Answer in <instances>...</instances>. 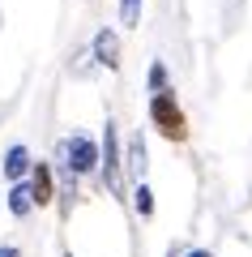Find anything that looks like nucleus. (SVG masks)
Masks as SVG:
<instances>
[{"label":"nucleus","instance_id":"f257e3e1","mask_svg":"<svg viewBox=\"0 0 252 257\" xmlns=\"http://www.w3.org/2000/svg\"><path fill=\"white\" fill-rule=\"evenodd\" d=\"M150 120L167 142H184L188 138V120H184V107L175 103V90H158L150 94Z\"/></svg>","mask_w":252,"mask_h":257},{"label":"nucleus","instance_id":"f03ea898","mask_svg":"<svg viewBox=\"0 0 252 257\" xmlns=\"http://www.w3.org/2000/svg\"><path fill=\"white\" fill-rule=\"evenodd\" d=\"M99 163H103V180L111 193H124V163H120V133L116 124H103V146H99Z\"/></svg>","mask_w":252,"mask_h":257},{"label":"nucleus","instance_id":"7ed1b4c3","mask_svg":"<svg viewBox=\"0 0 252 257\" xmlns=\"http://www.w3.org/2000/svg\"><path fill=\"white\" fill-rule=\"evenodd\" d=\"M60 159H64V167H69L73 176H90L94 167H99V146L77 133V138H64L60 142Z\"/></svg>","mask_w":252,"mask_h":257},{"label":"nucleus","instance_id":"20e7f679","mask_svg":"<svg viewBox=\"0 0 252 257\" xmlns=\"http://www.w3.org/2000/svg\"><path fill=\"white\" fill-rule=\"evenodd\" d=\"M30 202L35 206H52L56 202V184H52V167L47 163H30Z\"/></svg>","mask_w":252,"mask_h":257},{"label":"nucleus","instance_id":"39448f33","mask_svg":"<svg viewBox=\"0 0 252 257\" xmlns=\"http://www.w3.org/2000/svg\"><path fill=\"white\" fill-rule=\"evenodd\" d=\"M94 60L107 64V69H120V39H116V30H99V35H94Z\"/></svg>","mask_w":252,"mask_h":257},{"label":"nucleus","instance_id":"423d86ee","mask_svg":"<svg viewBox=\"0 0 252 257\" xmlns=\"http://www.w3.org/2000/svg\"><path fill=\"white\" fill-rule=\"evenodd\" d=\"M26 172H30V150L26 146H9L5 150V176H9L13 184H22Z\"/></svg>","mask_w":252,"mask_h":257},{"label":"nucleus","instance_id":"0eeeda50","mask_svg":"<svg viewBox=\"0 0 252 257\" xmlns=\"http://www.w3.org/2000/svg\"><path fill=\"white\" fill-rule=\"evenodd\" d=\"M9 210L18 214V219H26V214L35 210V202H30V189H26V184H13V189H9Z\"/></svg>","mask_w":252,"mask_h":257},{"label":"nucleus","instance_id":"6e6552de","mask_svg":"<svg viewBox=\"0 0 252 257\" xmlns=\"http://www.w3.org/2000/svg\"><path fill=\"white\" fill-rule=\"evenodd\" d=\"M128 172H133L137 180L145 176V142H141V138H133V142H128Z\"/></svg>","mask_w":252,"mask_h":257},{"label":"nucleus","instance_id":"1a4fd4ad","mask_svg":"<svg viewBox=\"0 0 252 257\" xmlns=\"http://www.w3.org/2000/svg\"><path fill=\"white\" fill-rule=\"evenodd\" d=\"M133 206H137V214H141V219H150V214H154V193H150V184H137Z\"/></svg>","mask_w":252,"mask_h":257},{"label":"nucleus","instance_id":"9d476101","mask_svg":"<svg viewBox=\"0 0 252 257\" xmlns=\"http://www.w3.org/2000/svg\"><path fill=\"white\" fill-rule=\"evenodd\" d=\"M120 22L124 26H137L141 22V0H120Z\"/></svg>","mask_w":252,"mask_h":257},{"label":"nucleus","instance_id":"9b49d317","mask_svg":"<svg viewBox=\"0 0 252 257\" xmlns=\"http://www.w3.org/2000/svg\"><path fill=\"white\" fill-rule=\"evenodd\" d=\"M150 90H154V94L167 90V64H162V60H154V64H150Z\"/></svg>","mask_w":252,"mask_h":257},{"label":"nucleus","instance_id":"f8f14e48","mask_svg":"<svg viewBox=\"0 0 252 257\" xmlns=\"http://www.w3.org/2000/svg\"><path fill=\"white\" fill-rule=\"evenodd\" d=\"M0 257H22V253H18L13 244H5V248H0Z\"/></svg>","mask_w":252,"mask_h":257},{"label":"nucleus","instance_id":"ddd939ff","mask_svg":"<svg viewBox=\"0 0 252 257\" xmlns=\"http://www.w3.org/2000/svg\"><path fill=\"white\" fill-rule=\"evenodd\" d=\"M184 257H214L209 248H192V253H184Z\"/></svg>","mask_w":252,"mask_h":257},{"label":"nucleus","instance_id":"4468645a","mask_svg":"<svg viewBox=\"0 0 252 257\" xmlns=\"http://www.w3.org/2000/svg\"><path fill=\"white\" fill-rule=\"evenodd\" d=\"M64 257H73V253H64Z\"/></svg>","mask_w":252,"mask_h":257}]
</instances>
